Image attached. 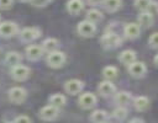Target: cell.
I'll use <instances>...</instances> for the list:
<instances>
[{"label":"cell","mask_w":158,"mask_h":123,"mask_svg":"<svg viewBox=\"0 0 158 123\" xmlns=\"http://www.w3.org/2000/svg\"><path fill=\"white\" fill-rule=\"evenodd\" d=\"M65 63V54L63 52H52V53H48V57H47V64L51 66V68H54V69H58L60 66H63Z\"/></svg>","instance_id":"1"},{"label":"cell","mask_w":158,"mask_h":123,"mask_svg":"<svg viewBox=\"0 0 158 123\" xmlns=\"http://www.w3.org/2000/svg\"><path fill=\"white\" fill-rule=\"evenodd\" d=\"M77 31L81 37H93L96 32V26H95V23H93L88 20H84L78 23Z\"/></svg>","instance_id":"2"},{"label":"cell","mask_w":158,"mask_h":123,"mask_svg":"<svg viewBox=\"0 0 158 123\" xmlns=\"http://www.w3.org/2000/svg\"><path fill=\"white\" fill-rule=\"evenodd\" d=\"M101 44L106 49H112L121 44V38L114 32H107L101 37Z\"/></svg>","instance_id":"3"},{"label":"cell","mask_w":158,"mask_h":123,"mask_svg":"<svg viewBox=\"0 0 158 123\" xmlns=\"http://www.w3.org/2000/svg\"><path fill=\"white\" fill-rule=\"evenodd\" d=\"M19 28L17 25L12 21H4L0 22V36L4 38H11L17 33Z\"/></svg>","instance_id":"4"},{"label":"cell","mask_w":158,"mask_h":123,"mask_svg":"<svg viewBox=\"0 0 158 123\" xmlns=\"http://www.w3.org/2000/svg\"><path fill=\"white\" fill-rule=\"evenodd\" d=\"M26 95H27L26 90L23 87H20V86H15V87H11L9 90V100L16 105L22 103L26 98Z\"/></svg>","instance_id":"5"},{"label":"cell","mask_w":158,"mask_h":123,"mask_svg":"<svg viewBox=\"0 0 158 123\" xmlns=\"http://www.w3.org/2000/svg\"><path fill=\"white\" fill-rule=\"evenodd\" d=\"M30 76V68L26 65H15L11 69V77L16 81H23Z\"/></svg>","instance_id":"6"},{"label":"cell","mask_w":158,"mask_h":123,"mask_svg":"<svg viewBox=\"0 0 158 123\" xmlns=\"http://www.w3.org/2000/svg\"><path fill=\"white\" fill-rule=\"evenodd\" d=\"M96 96L91 92H84L80 95L79 100H78V103L79 106L83 108V109H90L93 108L95 105H96Z\"/></svg>","instance_id":"7"},{"label":"cell","mask_w":158,"mask_h":123,"mask_svg":"<svg viewBox=\"0 0 158 123\" xmlns=\"http://www.w3.org/2000/svg\"><path fill=\"white\" fill-rule=\"evenodd\" d=\"M41 34V31L37 27H26L20 32V38L22 42H32L35 39H37Z\"/></svg>","instance_id":"8"},{"label":"cell","mask_w":158,"mask_h":123,"mask_svg":"<svg viewBox=\"0 0 158 123\" xmlns=\"http://www.w3.org/2000/svg\"><path fill=\"white\" fill-rule=\"evenodd\" d=\"M147 71L146 64L143 62H133L128 65V73L133 77H142Z\"/></svg>","instance_id":"9"},{"label":"cell","mask_w":158,"mask_h":123,"mask_svg":"<svg viewBox=\"0 0 158 123\" xmlns=\"http://www.w3.org/2000/svg\"><path fill=\"white\" fill-rule=\"evenodd\" d=\"M83 87H84L83 81H80V80H78V79H70V80L65 81V84H64V90H65L68 93H70V95H77V93H79V92L83 90Z\"/></svg>","instance_id":"10"},{"label":"cell","mask_w":158,"mask_h":123,"mask_svg":"<svg viewBox=\"0 0 158 123\" xmlns=\"http://www.w3.org/2000/svg\"><path fill=\"white\" fill-rule=\"evenodd\" d=\"M58 108L48 105V106H44L40 109V118L43 119V121H53L58 117Z\"/></svg>","instance_id":"11"},{"label":"cell","mask_w":158,"mask_h":123,"mask_svg":"<svg viewBox=\"0 0 158 123\" xmlns=\"http://www.w3.org/2000/svg\"><path fill=\"white\" fill-rule=\"evenodd\" d=\"M98 91H99V93H100L102 97H109V96H111V95L115 93L116 87H115V85H114L111 81L105 80V81H102V82L99 84Z\"/></svg>","instance_id":"12"},{"label":"cell","mask_w":158,"mask_h":123,"mask_svg":"<svg viewBox=\"0 0 158 123\" xmlns=\"http://www.w3.org/2000/svg\"><path fill=\"white\" fill-rule=\"evenodd\" d=\"M123 33L125 36L128 38V39H135L139 36L141 33V26L138 23H135V22H131V23H127L123 28Z\"/></svg>","instance_id":"13"},{"label":"cell","mask_w":158,"mask_h":123,"mask_svg":"<svg viewBox=\"0 0 158 123\" xmlns=\"http://www.w3.org/2000/svg\"><path fill=\"white\" fill-rule=\"evenodd\" d=\"M25 54H26V58H27L28 60H38V59L42 57L43 50H42V48H41L40 46L32 44V46H28V47L26 48Z\"/></svg>","instance_id":"14"},{"label":"cell","mask_w":158,"mask_h":123,"mask_svg":"<svg viewBox=\"0 0 158 123\" xmlns=\"http://www.w3.org/2000/svg\"><path fill=\"white\" fill-rule=\"evenodd\" d=\"M131 101H132V96H131V93L127 92V91H120V92H117V93L115 95V102H116L118 106H121V107L128 106V105L131 103Z\"/></svg>","instance_id":"15"},{"label":"cell","mask_w":158,"mask_h":123,"mask_svg":"<svg viewBox=\"0 0 158 123\" xmlns=\"http://www.w3.org/2000/svg\"><path fill=\"white\" fill-rule=\"evenodd\" d=\"M118 60L122 64H125V65H130L133 62H136V53L133 50H131V49H126V50H123V52L120 53Z\"/></svg>","instance_id":"16"},{"label":"cell","mask_w":158,"mask_h":123,"mask_svg":"<svg viewBox=\"0 0 158 123\" xmlns=\"http://www.w3.org/2000/svg\"><path fill=\"white\" fill-rule=\"evenodd\" d=\"M58 46H59L58 39H56V38H47V39H44V41L42 42L41 48H42L43 52L52 53V52H56V50H57Z\"/></svg>","instance_id":"17"},{"label":"cell","mask_w":158,"mask_h":123,"mask_svg":"<svg viewBox=\"0 0 158 123\" xmlns=\"http://www.w3.org/2000/svg\"><path fill=\"white\" fill-rule=\"evenodd\" d=\"M84 9V2L81 0H69L67 2V10L72 15H78Z\"/></svg>","instance_id":"18"},{"label":"cell","mask_w":158,"mask_h":123,"mask_svg":"<svg viewBox=\"0 0 158 123\" xmlns=\"http://www.w3.org/2000/svg\"><path fill=\"white\" fill-rule=\"evenodd\" d=\"M109 118V114L104 109H96L90 114V121L93 123H105Z\"/></svg>","instance_id":"19"},{"label":"cell","mask_w":158,"mask_h":123,"mask_svg":"<svg viewBox=\"0 0 158 123\" xmlns=\"http://www.w3.org/2000/svg\"><path fill=\"white\" fill-rule=\"evenodd\" d=\"M154 22V18H153V15L149 12V11H142L138 16V25L141 26H144V27H149L152 26Z\"/></svg>","instance_id":"20"},{"label":"cell","mask_w":158,"mask_h":123,"mask_svg":"<svg viewBox=\"0 0 158 123\" xmlns=\"http://www.w3.org/2000/svg\"><path fill=\"white\" fill-rule=\"evenodd\" d=\"M21 59H22V57L19 52H9L5 57V63L10 66H15V65L20 64Z\"/></svg>","instance_id":"21"},{"label":"cell","mask_w":158,"mask_h":123,"mask_svg":"<svg viewBox=\"0 0 158 123\" xmlns=\"http://www.w3.org/2000/svg\"><path fill=\"white\" fill-rule=\"evenodd\" d=\"M133 106L137 111H146L149 107V100L146 96H138L133 100Z\"/></svg>","instance_id":"22"},{"label":"cell","mask_w":158,"mask_h":123,"mask_svg":"<svg viewBox=\"0 0 158 123\" xmlns=\"http://www.w3.org/2000/svg\"><path fill=\"white\" fill-rule=\"evenodd\" d=\"M49 105L59 109L60 107H63L65 105V97L60 93H54L49 97Z\"/></svg>","instance_id":"23"},{"label":"cell","mask_w":158,"mask_h":123,"mask_svg":"<svg viewBox=\"0 0 158 123\" xmlns=\"http://www.w3.org/2000/svg\"><path fill=\"white\" fill-rule=\"evenodd\" d=\"M121 4H122L121 0H104V1H102V5H104L105 10L109 11V12H115V11H117V10L121 7Z\"/></svg>","instance_id":"24"},{"label":"cell","mask_w":158,"mask_h":123,"mask_svg":"<svg viewBox=\"0 0 158 123\" xmlns=\"http://www.w3.org/2000/svg\"><path fill=\"white\" fill-rule=\"evenodd\" d=\"M86 20L93 22V23H96V22L102 20V14H101V11H99L96 9H90L86 12Z\"/></svg>","instance_id":"25"},{"label":"cell","mask_w":158,"mask_h":123,"mask_svg":"<svg viewBox=\"0 0 158 123\" xmlns=\"http://www.w3.org/2000/svg\"><path fill=\"white\" fill-rule=\"evenodd\" d=\"M117 69L115 68V66H105L104 69H102V76L107 80V81H111V80H114L116 76H117Z\"/></svg>","instance_id":"26"},{"label":"cell","mask_w":158,"mask_h":123,"mask_svg":"<svg viewBox=\"0 0 158 123\" xmlns=\"http://www.w3.org/2000/svg\"><path fill=\"white\" fill-rule=\"evenodd\" d=\"M127 114H128L127 108L126 107H121V106H118L117 108H115V111L112 112V117L116 121H123L127 117Z\"/></svg>","instance_id":"27"},{"label":"cell","mask_w":158,"mask_h":123,"mask_svg":"<svg viewBox=\"0 0 158 123\" xmlns=\"http://www.w3.org/2000/svg\"><path fill=\"white\" fill-rule=\"evenodd\" d=\"M152 0H135V6L142 12V11H148L151 7Z\"/></svg>","instance_id":"28"},{"label":"cell","mask_w":158,"mask_h":123,"mask_svg":"<svg viewBox=\"0 0 158 123\" xmlns=\"http://www.w3.org/2000/svg\"><path fill=\"white\" fill-rule=\"evenodd\" d=\"M148 43L152 48H158V32L152 33V36L148 39Z\"/></svg>","instance_id":"29"},{"label":"cell","mask_w":158,"mask_h":123,"mask_svg":"<svg viewBox=\"0 0 158 123\" xmlns=\"http://www.w3.org/2000/svg\"><path fill=\"white\" fill-rule=\"evenodd\" d=\"M14 123H32V121L28 116H19L15 118Z\"/></svg>","instance_id":"30"},{"label":"cell","mask_w":158,"mask_h":123,"mask_svg":"<svg viewBox=\"0 0 158 123\" xmlns=\"http://www.w3.org/2000/svg\"><path fill=\"white\" fill-rule=\"evenodd\" d=\"M14 0H0V7L4 10H9L12 6Z\"/></svg>","instance_id":"31"},{"label":"cell","mask_w":158,"mask_h":123,"mask_svg":"<svg viewBox=\"0 0 158 123\" xmlns=\"http://www.w3.org/2000/svg\"><path fill=\"white\" fill-rule=\"evenodd\" d=\"M52 0H31V2H32V5L33 6H38V7H41V6H46L47 4H49Z\"/></svg>","instance_id":"32"},{"label":"cell","mask_w":158,"mask_h":123,"mask_svg":"<svg viewBox=\"0 0 158 123\" xmlns=\"http://www.w3.org/2000/svg\"><path fill=\"white\" fill-rule=\"evenodd\" d=\"M102 1L104 0H88V2L91 5H99V4H102Z\"/></svg>","instance_id":"33"},{"label":"cell","mask_w":158,"mask_h":123,"mask_svg":"<svg viewBox=\"0 0 158 123\" xmlns=\"http://www.w3.org/2000/svg\"><path fill=\"white\" fill-rule=\"evenodd\" d=\"M128 123H144V122H143V119H141V118H132Z\"/></svg>","instance_id":"34"},{"label":"cell","mask_w":158,"mask_h":123,"mask_svg":"<svg viewBox=\"0 0 158 123\" xmlns=\"http://www.w3.org/2000/svg\"><path fill=\"white\" fill-rule=\"evenodd\" d=\"M154 64H156V65L158 66V54H157V55L154 57Z\"/></svg>","instance_id":"35"},{"label":"cell","mask_w":158,"mask_h":123,"mask_svg":"<svg viewBox=\"0 0 158 123\" xmlns=\"http://www.w3.org/2000/svg\"><path fill=\"white\" fill-rule=\"evenodd\" d=\"M20 1H31V0H20Z\"/></svg>","instance_id":"36"},{"label":"cell","mask_w":158,"mask_h":123,"mask_svg":"<svg viewBox=\"0 0 158 123\" xmlns=\"http://www.w3.org/2000/svg\"><path fill=\"white\" fill-rule=\"evenodd\" d=\"M157 12H158V7H157Z\"/></svg>","instance_id":"37"},{"label":"cell","mask_w":158,"mask_h":123,"mask_svg":"<svg viewBox=\"0 0 158 123\" xmlns=\"http://www.w3.org/2000/svg\"><path fill=\"white\" fill-rule=\"evenodd\" d=\"M105 123H106V122H105Z\"/></svg>","instance_id":"38"}]
</instances>
